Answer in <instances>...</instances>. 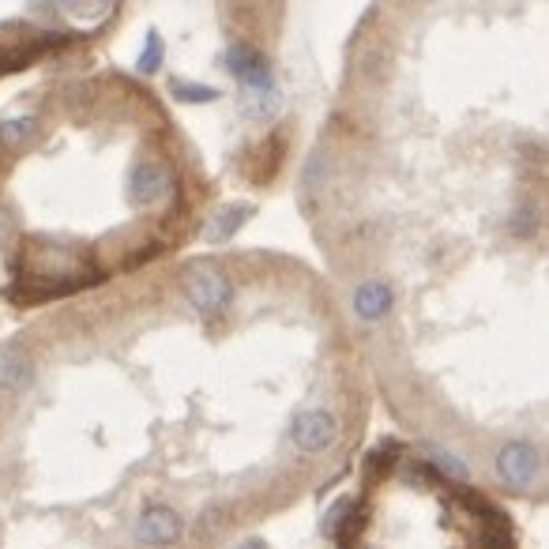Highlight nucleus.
<instances>
[{"instance_id": "13", "label": "nucleus", "mask_w": 549, "mask_h": 549, "mask_svg": "<svg viewBox=\"0 0 549 549\" xmlns=\"http://www.w3.org/2000/svg\"><path fill=\"white\" fill-rule=\"evenodd\" d=\"M34 132V117H12L0 125V140L4 143H23Z\"/></svg>"}, {"instance_id": "15", "label": "nucleus", "mask_w": 549, "mask_h": 549, "mask_svg": "<svg viewBox=\"0 0 549 549\" xmlns=\"http://www.w3.org/2000/svg\"><path fill=\"white\" fill-rule=\"evenodd\" d=\"M324 173H328V166H324V158L320 155H313L309 158V166H305V173H301V185H305V192L309 189H320V177H324Z\"/></svg>"}, {"instance_id": "11", "label": "nucleus", "mask_w": 549, "mask_h": 549, "mask_svg": "<svg viewBox=\"0 0 549 549\" xmlns=\"http://www.w3.org/2000/svg\"><path fill=\"white\" fill-rule=\"evenodd\" d=\"M538 226H542V211H538V204L516 207V215H512V234L531 237L534 230H538Z\"/></svg>"}, {"instance_id": "7", "label": "nucleus", "mask_w": 549, "mask_h": 549, "mask_svg": "<svg viewBox=\"0 0 549 549\" xmlns=\"http://www.w3.org/2000/svg\"><path fill=\"white\" fill-rule=\"evenodd\" d=\"M34 380V361L27 350L19 346H4L0 350V395H19L27 392Z\"/></svg>"}, {"instance_id": "5", "label": "nucleus", "mask_w": 549, "mask_h": 549, "mask_svg": "<svg viewBox=\"0 0 549 549\" xmlns=\"http://www.w3.org/2000/svg\"><path fill=\"white\" fill-rule=\"evenodd\" d=\"M181 534H185V523H181V516H177L173 508H166V504L143 508L140 523H136V538H140V546H147V549L177 546Z\"/></svg>"}, {"instance_id": "9", "label": "nucleus", "mask_w": 549, "mask_h": 549, "mask_svg": "<svg viewBox=\"0 0 549 549\" xmlns=\"http://www.w3.org/2000/svg\"><path fill=\"white\" fill-rule=\"evenodd\" d=\"M252 219V204H226L211 219V226H207V241H226V237H234L245 222Z\"/></svg>"}, {"instance_id": "17", "label": "nucleus", "mask_w": 549, "mask_h": 549, "mask_svg": "<svg viewBox=\"0 0 549 549\" xmlns=\"http://www.w3.org/2000/svg\"><path fill=\"white\" fill-rule=\"evenodd\" d=\"M8 237H12V215H8V207L0 204V249L8 245Z\"/></svg>"}, {"instance_id": "10", "label": "nucleus", "mask_w": 549, "mask_h": 549, "mask_svg": "<svg viewBox=\"0 0 549 549\" xmlns=\"http://www.w3.org/2000/svg\"><path fill=\"white\" fill-rule=\"evenodd\" d=\"M170 91L177 102L196 106V102H219V87H207V83H189V79H170Z\"/></svg>"}, {"instance_id": "18", "label": "nucleus", "mask_w": 549, "mask_h": 549, "mask_svg": "<svg viewBox=\"0 0 549 549\" xmlns=\"http://www.w3.org/2000/svg\"><path fill=\"white\" fill-rule=\"evenodd\" d=\"M249 549H260V546H249Z\"/></svg>"}, {"instance_id": "3", "label": "nucleus", "mask_w": 549, "mask_h": 549, "mask_svg": "<svg viewBox=\"0 0 549 549\" xmlns=\"http://www.w3.org/2000/svg\"><path fill=\"white\" fill-rule=\"evenodd\" d=\"M290 440H294L305 455H320L339 440V422H335L331 410H320V407L301 410V414H294V422H290Z\"/></svg>"}, {"instance_id": "4", "label": "nucleus", "mask_w": 549, "mask_h": 549, "mask_svg": "<svg viewBox=\"0 0 549 549\" xmlns=\"http://www.w3.org/2000/svg\"><path fill=\"white\" fill-rule=\"evenodd\" d=\"M226 68H230L249 91H256V95H271V91H275L271 64H267L264 53L256 46H249V42H234V46L226 49Z\"/></svg>"}, {"instance_id": "1", "label": "nucleus", "mask_w": 549, "mask_h": 549, "mask_svg": "<svg viewBox=\"0 0 549 549\" xmlns=\"http://www.w3.org/2000/svg\"><path fill=\"white\" fill-rule=\"evenodd\" d=\"M181 286H185L189 301L204 316H222L226 313V305H230V298H234L230 275H226L215 260H196V264L185 267V279H181Z\"/></svg>"}, {"instance_id": "16", "label": "nucleus", "mask_w": 549, "mask_h": 549, "mask_svg": "<svg viewBox=\"0 0 549 549\" xmlns=\"http://www.w3.org/2000/svg\"><path fill=\"white\" fill-rule=\"evenodd\" d=\"M429 459H433V463H444V471L452 474V478H467V463H463V459L440 452V448H429Z\"/></svg>"}, {"instance_id": "12", "label": "nucleus", "mask_w": 549, "mask_h": 549, "mask_svg": "<svg viewBox=\"0 0 549 549\" xmlns=\"http://www.w3.org/2000/svg\"><path fill=\"white\" fill-rule=\"evenodd\" d=\"M162 53H166V46H162L158 31H151V34H147V49H143V57H140V72H143V76H151V72H158V68H162Z\"/></svg>"}, {"instance_id": "8", "label": "nucleus", "mask_w": 549, "mask_h": 549, "mask_svg": "<svg viewBox=\"0 0 549 549\" xmlns=\"http://www.w3.org/2000/svg\"><path fill=\"white\" fill-rule=\"evenodd\" d=\"M395 305V294L388 283H361L354 290V313L361 320H380V316H388Z\"/></svg>"}, {"instance_id": "6", "label": "nucleus", "mask_w": 549, "mask_h": 549, "mask_svg": "<svg viewBox=\"0 0 549 549\" xmlns=\"http://www.w3.org/2000/svg\"><path fill=\"white\" fill-rule=\"evenodd\" d=\"M128 192L140 204H162V200H170L173 192V173L162 162H140L132 170V177H128Z\"/></svg>"}, {"instance_id": "2", "label": "nucleus", "mask_w": 549, "mask_h": 549, "mask_svg": "<svg viewBox=\"0 0 549 549\" xmlns=\"http://www.w3.org/2000/svg\"><path fill=\"white\" fill-rule=\"evenodd\" d=\"M538 471H542V455H538L531 440H504L497 455H493V474L512 493L531 489L538 482Z\"/></svg>"}, {"instance_id": "14", "label": "nucleus", "mask_w": 549, "mask_h": 549, "mask_svg": "<svg viewBox=\"0 0 549 549\" xmlns=\"http://www.w3.org/2000/svg\"><path fill=\"white\" fill-rule=\"evenodd\" d=\"M399 459V444H380L377 452H369V471H388Z\"/></svg>"}]
</instances>
